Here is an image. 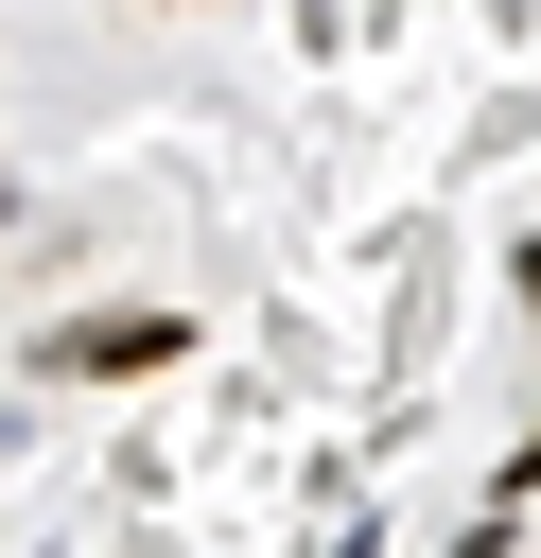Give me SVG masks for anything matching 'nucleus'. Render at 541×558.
Instances as JSON below:
<instances>
[{
  "instance_id": "obj_1",
  "label": "nucleus",
  "mask_w": 541,
  "mask_h": 558,
  "mask_svg": "<svg viewBox=\"0 0 541 558\" xmlns=\"http://www.w3.org/2000/svg\"><path fill=\"white\" fill-rule=\"evenodd\" d=\"M175 349H192V331H175V314H70V331H52V349H35V366H52V384H105V366H122V384H140V366H175Z\"/></svg>"
},
{
  "instance_id": "obj_2",
  "label": "nucleus",
  "mask_w": 541,
  "mask_h": 558,
  "mask_svg": "<svg viewBox=\"0 0 541 558\" xmlns=\"http://www.w3.org/2000/svg\"><path fill=\"white\" fill-rule=\"evenodd\" d=\"M524 314H541V244H524Z\"/></svg>"
},
{
  "instance_id": "obj_3",
  "label": "nucleus",
  "mask_w": 541,
  "mask_h": 558,
  "mask_svg": "<svg viewBox=\"0 0 541 558\" xmlns=\"http://www.w3.org/2000/svg\"><path fill=\"white\" fill-rule=\"evenodd\" d=\"M0 209H17V192H0Z\"/></svg>"
}]
</instances>
